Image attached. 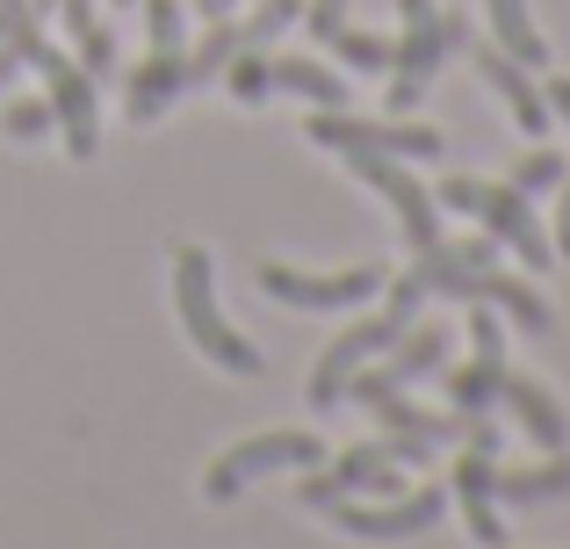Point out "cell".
Here are the masks:
<instances>
[{
    "instance_id": "6da1fadb",
    "label": "cell",
    "mask_w": 570,
    "mask_h": 549,
    "mask_svg": "<svg viewBox=\"0 0 570 549\" xmlns=\"http://www.w3.org/2000/svg\"><path fill=\"white\" fill-rule=\"evenodd\" d=\"M174 304H181L188 340L209 354V362H224L232 376H253V369H261V347H253L246 333H232V318H224V304H217V268H209L203 246H181V254H174Z\"/></svg>"
},
{
    "instance_id": "7a4b0ae2",
    "label": "cell",
    "mask_w": 570,
    "mask_h": 549,
    "mask_svg": "<svg viewBox=\"0 0 570 549\" xmlns=\"http://www.w3.org/2000/svg\"><path fill=\"white\" fill-rule=\"evenodd\" d=\"M433 203H448V210H470V217H476V225H484L499 246H513V261H520V268H534V275H542L549 261H557L549 232L534 225L528 196H520L513 182H470V174H448V188H433Z\"/></svg>"
},
{
    "instance_id": "3957f363",
    "label": "cell",
    "mask_w": 570,
    "mask_h": 549,
    "mask_svg": "<svg viewBox=\"0 0 570 549\" xmlns=\"http://www.w3.org/2000/svg\"><path fill=\"white\" fill-rule=\"evenodd\" d=\"M433 441H412V434H383L347 449L340 463H318L304 484V507H333V499H354V492H397V470H426L433 463Z\"/></svg>"
},
{
    "instance_id": "277c9868",
    "label": "cell",
    "mask_w": 570,
    "mask_h": 549,
    "mask_svg": "<svg viewBox=\"0 0 570 549\" xmlns=\"http://www.w3.org/2000/svg\"><path fill=\"white\" fill-rule=\"evenodd\" d=\"M325 463V449H318V434H304V427H289V434H253V441H238V449H224L217 463L203 470V492L217 499H238L253 478H267V470H318Z\"/></svg>"
},
{
    "instance_id": "5b68a950",
    "label": "cell",
    "mask_w": 570,
    "mask_h": 549,
    "mask_svg": "<svg viewBox=\"0 0 570 549\" xmlns=\"http://www.w3.org/2000/svg\"><path fill=\"white\" fill-rule=\"evenodd\" d=\"M397 14H404V29L390 43V109H412L455 43H448V14L433 0H397Z\"/></svg>"
},
{
    "instance_id": "8992f818",
    "label": "cell",
    "mask_w": 570,
    "mask_h": 549,
    "mask_svg": "<svg viewBox=\"0 0 570 549\" xmlns=\"http://www.w3.org/2000/svg\"><path fill=\"white\" fill-rule=\"evenodd\" d=\"M412 325H419V318H412V311H397V304H383V311H368V318H354L347 333H340L333 347L318 354V369H311V405H318V412H333L354 369H362V362H376L383 347H397V340L412 333Z\"/></svg>"
},
{
    "instance_id": "52a82bcc",
    "label": "cell",
    "mask_w": 570,
    "mask_h": 549,
    "mask_svg": "<svg viewBox=\"0 0 570 549\" xmlns=\"http://www.w3.org/2000/svg\"><path fill=\"white\" fill-rule=\"evenodd\" d=\"M347 167L390 203V217H397V232H404L412 254L441 246V203H433V188H419L412 174H404V159H390V153H347Z\"/></svg>"
},
{
    "instance_id": "ba28073f",
    "label": "cell",
    "mask_w": 570,
    "mask_h": 549,
    "mask_svg": "<svg viewBox=\"0 0 570 549\" xmlns=\"http://www.w3.org/2000/svg\"><path fill=\"white\" fill-rule=\"evenodd\" d=\"M43 101H51V124H58V138H66V153L72 159H95L101 153V101H95V72L80 66V58H66V51H51L43 58Z\"/></svg>"
},
{
    "instance_id": "9c48e42d",
    "label": "cell",
    "mask_w": 570,
    "mask_h": 549,
    "mask_svg": "<svg viewBox=\"0 0 570 549\" xmlns=\"http://www.w3.org/2000/svg\"><path fill=\"white\" fill-rule=\"evenodd\" d=\"M311 145H325V153H390V159H441V130H419V124H362V116L347 109H318L304 130Z\"/></svg>"
},
{
    "instance_id": "30bf717a",
    "label": "cell",
    "mask_w": 570,
    "mask_h": 549,
    "mask_svg": "<svg viewBox=\"0 0 570 549\" xmlns=\"http://www.w3.org/2000/svg\"><path fill=\"white\" fill-rule=\"evenodd\" d=\"M325 513H340V528L347 536H362V542H412V536H426V528H441V513H448V492L441 484H419V492H390L383 507H362V499H333Z\"/></svg>"
},
{
    "instance_id": "8fae6325",
    "label": "cell",
    "mask_w": 570,
    "mask_h": 549,
    "mask_svg": "<svg viewBox=\"0 0 570 549\" xmlns=\"http://www.w3.org/2000/svg\"><path fill=\"white\" fill-rule=\"evenodd\" d=\"M261 290L275 296V304H289V311H347V304H368V296L383 290V268H376V261H362V268H340V275H304V268L267 261Z\"/></svg>"
},
{
    "instance_id": "7c38bea8",
    "label": "cell",
    "mask_w": 570,
    "mask_h": 549,
    "mask_svg": "<svg viewBox=\"0 0 570 549\" xmlns=\"http://www.w3.org/2000/svg\"><path fill=\"white\" fill-rule=\"evenodd\" d=\"M441 362H448V333H441V325H412L397 347L376 354V369H354L340 398H362V405H376V398H390V391H412V383H426Z\"/></svg>"
},
{
    "instance_id": "4fadbf2b",
    "label": "cell",
    "mask_w": 570,
    "mask_h": 549,
    "mask_svg": "<svg viewBox=\"0 0 570 549\" xmlns=\"http://www.w3.org/2000/svg\"><path fill=\"white\" fill-rule=\"evenodd\" d=\"M505 391V333H499V311H470V369H448V398L455 412H491Z\"/></svg>"
},
{
    "instance_id": "5bb4252c",
    "label": "cell",
    "mask_w": 570,
    "mask_h": 549,
    "mask_svg": "<svg viewBox=\"0 0 570 549\" xmlns=\"http://www.w3.org/2000/svg\"><path fill=\"white\" fill-rule=\"evenodd\" d=\"M476 72L491 80V95L513 109V124L528 130V138H549V95L528 80V66H520V58H505L499 43H476Z\"/></svg>"
},
{
    "instance_id": "9a60e30c",
    "label": "cell",
    "mask_w": 570,
    "mask_h": 549,
    "mask_svg": "<svg viewBox=\"0 0 570 549\" xmlns=\"http://www.w3.org/2000/svg\"><path fill=\"white\" fill-rule=\"evenodd\" d=\"M455 507H462V521H470V536L484 542V549L505 542V528H499V470H491L484 449H462L455 455Z\"/></svg>"
},
{
    "instance_id": "2e32d148",
    "label": "cell",
    "mask_w": 570,
    "mask_h": 549,
    "mask_svg": "<svg viewBox=\"0 0 570 549\" xmlns=\"http://www.w3.org/2000/svg\"><path fill=\"white\" fill-rule=\"evenodd\" d=\"M499 405L513 412V420H520V434H528V441H542L549 455H563V449H570V420H563V405H557V398H549L534 376H513V369H505Z\"/></svg>"
},
{
    "instance_id": "e0dca14e",
    "label": "cell",
    "mask_w": 570,
    "mask_h": 549,
    "mask_svg": "<svg viewBox=\"0 0 570 549\" xmlns=\"http://www.w3.org/2000/svg\"><path fill=\"white\" fill-rule=\"evenodd\" d=\"M174 95H188V51H153L138 72H130L124 116H130V124H153V116H167Z\"/></svg>"
},
{
    "instance_id": "ac0fdd59",
    "label": "cell",
    "mask_w": 570,
    "mask_h": 549,
    "mask_svg": "<svg viewBox=\"0 0 570 549\" xmlns=\"http://www.w3.org/2000/svg\"><path fill=\"white\" fill-rule=\"evenodd\" d=\"M376 427H390V434H412V441H433V449H455V441H470V412H419L404 391H390L376 398ZM484 420V412H476Z\"/></svg>"
},
{
    "instance_id": "d6986e66",
    "label": "cell",
    "mask_w": 570,
    "mask_h": 549,
    "mask_svg": "<svg viewBox=\"0 0 570 549\" xmlns=\"http://www.w3.org/2000/svg\"><path fill=\"white\" fill-rule=\"evenodd\" d=\"M484 14H491V43H499L505 58H520V66H549V43H542V29L528 22V0H484Z\"/></svg>"
},
{
    "instance_id": "ffe728a7",
    "label": "cell",
    "mask_w": 570,
    "mask_h": 549,
    "mask_svg": "<svg viewBox=\"0 0 570 549\" xmlns=\"http://www.w3.org/2000/svg\"><path fill=\"white\" fill-rule=\"evenodd\" d=\"M267 80H275L282 95H304L311 109H347V80H333V72L311 66V58H267Z\"/></svg>"
},
{
    "instance_id": "44dd1931",
    "label": "cell",
    "mask_w": 570,
    "mask_h": 549,
    "mask_svg": "<svg viewBox=\"0 0 570 549\" xmlns=\"http://www.w3.org/2000/svg\"><path fill=\"white\" fill-rule=\"evenodd\" d=\"M499 499H513V507L570 499V449H563V455H549V463H534V470H499Z\"/></svg>"
},
{
    "instance_id": "7402d4cb",
    "label": "cell",
    "mask_w": 570,
    "mask_h": 549,
    "mask_svg": "<svg viewBox=\"0 0 570 549\" xmlns=\"http://www.w3.org/2000/svg\"><path fill=\"white\" fill-rule=\"evenodd\" d=\"M58 14H66L72 43H80V66L109 72L116 66V37H109V22H101V0H58Z\"/></svg>"
},
{
    "instance_id": "603a6c76",
    "label": "cell",
    "mask_w": 570,
    "mask_h": 549,
    "mask_svg": "<svg viewBox=\"0 0 570 549\" xmlns=\"http://www.w3.org/2000/svg\"><path fill=\"white\" fill-rule=\"evenodd\" d=\"M232 51H246V22H232V14H217V22H209V37H203V43L188 51V87L217 80V72H224V58H232Z\"/></svg>"
},
{
    "instance_id": "cb8c5ba5",
    "label": "cell",
    "mask_w": 570,
    "mask_h": 549,
    "mask_svg": "<svg viewBox=\"0 0 570 549\" xmlns=\"http://www.w3.org/2000/svg\"><path fill=\"white\" fill-rule=\"evenodd\" d=\"M325 51H340L354 72H390V37H376V29H354V22H340L333 37H325Z\"/></svg>"
},
{
    "instance_id": "d4e9b609",
    "label": "cell",
    "mask_w": 570,
    "mask_h": 549,
    "mask_svg": "<svg viewBox=\"0 0 570 549\" xmlns=\"http://www.w3.org/2000/svg\"><path fill=\"white\" fill-rule=\"evenodd\" d=\"M224 87H232V101H246V109H253V101H267V95H275L267 58L261 51H232V58H224Z\"/></svg>"
},
{
    "instance_id": "484cf974",
    "label": "cell",
    "mask_w": 570,
    "mask_h": 549,
    "mask_svg": "<svg viewBox=\"0 0 570 549\" xmlns=\"http://www.w3.org/2000/svg\"><path fill=\"white\" fill-rule=\"evenodd\" d=\"M138 8H145V37H153V51H188L181 0H138Z\"/></svg>"
},
{
    "instance_id": "4316f807",
    "label": "cell",
    "mask_w": 570,
    "mask_h": 549,
    "mask_svg": "<svg viewBox=\"0 0 570 549\" xmlns=\"http://www.w3.org/2000/svg\"><path fill=\"white\" fill-rule=\"evenodd\" d=\"M513 188H520V196L563 188V159H557V153H528V159H513Z\"/></svg>"
},
{
    "instance_id": "83f0119b",
    "label": "cell",
    "mask_w": 570,
    "mask_h": 549,
    "mask_svg": "<svg viewBox=\"0 0 570 549\" xmlns=\"http://www.w3.org/2000/svg\"><path fill=\"white\" fill-rule=\"evenodd\" d=\"M43 130H58L51 124V101H14V109H8V138H43Z\"/></svg>"
},
{
    "instance_id": "f1b7e54d",
    "label": "cell",
    "mask_w": 570,
    "mask_h": 549,
    "mask_svg": "<svg viewBox=\"0 0 570 549\" xmlns=\"http://www.w3.org/2000/svg\"><path fill=\"white\" fill-rule=\"evenodd\" d=\"M340 22H347V0H304V29H311V37H333V29Z\"/></svg>"
},
{
    "instance_id": "f546056e",
    "label": "cell",
    "mask_w": 570,
    "mask_h": 549,
    "mask_svg": "<svg viewBox=\"0 0 570 549\" xmlns=\"http://www.w3.org/2000/svg\"><path fill=\"white\" fill-rule=\"evenodd\" d=\"M14 72H22V43H14V37H0V87H8Z\"/></svg>"
},
{
    "instance_id": "4dcf8cb0",
    "label": "cell",
    "mask_w": 570,
    "mask_h": 549,
    "mask_svg": "<svg viewBox=\"0 0 570 549\" xmlns=\"http://www.w3.org/2000/svg\"><path fill=\"white\" fill-rule=\"evenodd\" d=\"M542 95H549V116H563V124H570V80H549Z\"/></svg>"
},
{
    "instance_id": "1f68e13d",
    "label": "cell",
    "mask_w": 570,
    "mask_h": 549,
    "mask_svg": "<svg viewBox=\"0 0 570 549\" xmlns=\"http://www.w3.org/2000/svg\"><path fill=\"white\" fill-rule=\"evenodd\" d=\"M195 8H203V14H209V22H217V14H232V8H238V0H195Z\"/></svg>"
},
{
    "instance_id": "d6a6232c",
    "label": "cell",
    "mask_w": 570,
    "mask_h": 549,
    "mask_svg": "<svg viewBox=\"0 0 570 549\" xmlns=\"http://www.w3.org/2000/svg\"><path fill=\"white\" fill-rule=\"evenodd\" d=\"M29 8H37V14H51V8H58V0H29Z\"/></svg>"
},
{
    "instance_id": "836d02e7",
    "label": "cell",
    "mask_w": 570,
    "mask_h": 549,
    "mask_svg": "<svg viewBox=\"0 0 570 549\" xmlns=\"http://www.w3.org/2000/svg\"><path fill=\"white\" fill-rule=\"evenodd\" d=\"M124 8H138V0H124Z\"/></svg>"
}]
</instances>
